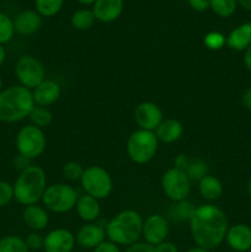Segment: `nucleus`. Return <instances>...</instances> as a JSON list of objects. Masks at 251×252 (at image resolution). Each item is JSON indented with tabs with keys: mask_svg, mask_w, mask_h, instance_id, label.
Masks as SVG:
<instances>
[{
	"mask_svg": "<svg viewBox=\"0 0 251 252\" xmlns=\"http://www.w3.org/2000/svg\"><path fill=\"white\" fill-rule=\"evenodd\" d=\"M188 224L194 244L209 251L221 245L229 229L225 213L209 203L197 207Z\"/></svg>",
	"mask_w": 251,
	"mask_h": 252,
	"instance_id": "obj_1",
	"label": "nucleus"
},
{
	"mask_svg": "<svg viewBox=\"0 0 251 252\" xmlns=\"http://www.w3.org/2000/svg\"><path fill=\"white\" fill-rule=\"evenodd\" d=\"M33 107V96L30 89L12 85L0 91V122L17 123L24 121Z\"/></svg>",
	"mask_w": 251,
	"mask_h": 252,
	"instance_id": "obj_2",
	"label": "nucleus"
},
{
	"mask_svg": "<svg viewBox=\"0 0 251 252\" xmlns=\"http://www.w3.org/2000/svg\"><path fill=\"white\" fill-rule=\"evenodd\" d=\"M143 223L144 219L138 212L126 209L108 221L105 228L106 238L118 246H130L142 238Z\"/></svg>",
	"mask_w": 251,
	"mask_h": 252,
	"instance_id": "obj_3",
	"label": "nucleus"
},
{
	"mask_svg": "<svg viewBox=\"0 0 251 252\" xmlns=\"http://www.w3.org/2000/svg\"><path fill=\"white\" fill-rule=\"evenodd\" d=\"M14 199L21 206L38 204L47 189V176L44 170L37 165H31L20 172L14 185Z\"/></svg>",
	"mask_w": 251,
	"mask_h": 252,
	"instance_id": "obj_4",
	"label": "nucleus"
},
{
	"mask_svg": "<svg viewBox=\"0 0 251 252\" xmlns=\"http://www.w3.org/2000/svg\"><path fill=\"white\" fill-rule=\"evenodd\" d=\"M159 147V140L154 132L137 129L127 139L126 150L134 164L144 165L155 157Z\"/></svg>",
	"mask_w": 251,
	"mask_h": 252,
	"instance_id": "obj_5",
	"label": "nucleus"
},
{
	"mask_svg": "<svg viewBox=\"0 0 251 252\" xmlns=\"http://www.w3.org/2000/svg\"><path fill=\"white\" fill-rule=\"evenodd\" d=\"M78 198V191L73 186L68 184H53L47 186L42 203L52 213L64 214L75 208Z\"/></svg>",
	"mask_w": 251,
	"mask_h": 252,
	"instance_id": "obj_6",
	"label": "nucleus"
},
{
	"mask_svg": "<svg viewBox=\"0 0 251 252\" xmlns=\"http://www.w3.org/2000/svg\"><path fill=\"white\" fill-rule=\"evenodd\" d=\"M80 184L86 194L98 201L107 198L113 189V181L110 172L98 165H93L84 170Z\"/></svg>",
	"mask_w": 251,
	"mask_h": 252,
	"instance_id": "obj_7",
	"label": "nucleus"
},
{
	"mask_svg": "<svg viewBox=\"0 0 251 252\" xmlns=\"http://www.w3.org/2000/svg\"><path fill=\"white\" fill-rule=\"evenodd\" d=\"M47 139L43 129L36 126H25L17 132L16 149L17 154L33 160L41 157L46 149Z\"/></svg>",
	"mask_w": 251,
	"mask_h": 252,
	"instance_id": "obj_8",
	"label": "nucleus"
},
{
	"mask_svg": "<svg viewBox=\"0 0 251 252\" xmlns=\"http://www.w3.org/2000/svg\"><path fill=\"white\" fill-rule=\"evenodd\" d=\"M19 85L33 90L46 80V68L39 59L33 56H22L17 59L14 68Z\"/></svg>",
	"mask_w": 251,
	"mask_h": 252,
	"instance_id": "obj_9",
	"label": "nucleus"
},
{
	"mask_svg": "<svg viewBox=\"0 0 251 252\" xmlns=\"http://www.w3.org/2000/svg\"><path fill=\"white\" fill-rule=\"evenodd\" d=\"M161 189L165 196L172 202H180L188 198L191 193V180L182 170L171 167L161 177Z\"/></svg>",
	"mask_w": 251,
	"mask_h": 252,
	"instance_id": "obj_10",
	"label": "nucleus"
},
{
	"mask_svg": "<svg viewBox=\"0 0 251 252\" xmlns=\"http://www.w3.org/2000/svg\"><path fill=\"white\" fill-rule=\"evenodd\" d=\"M134 121L139 129L155 132L160 123L164 121V113L159 105H157L155 102L143 101L135 107Z\"/></svg>",
	"mask_w": 251,
	"mask_h": 252,
	"instance_id": "obj_11",
	"label": "nucleus"
},
{
	"mask_svg": "<svg viewBox=\"0 0 251 252\" xmlns=\"http://www.w3.org/2000/svg\"><path fill=\"white\" fill-rule=\"evenodd\" d=\"M169 233V223H167L166 218L160 214H152L143 223L142 236L144 238L145 243L152 246L166 240Z\"/></svg>",
	"mask_w": 251,
	"mask_h": 252,
	"instance_id": "obj_12",
	"label": "nucleus"
},
{
	"mask_svg": "<svg viewBox=\"0 0 251 252\" xmlns=\"http://www.w3.org/2000/svg\"><path fill=\"white\" fill-rule=\"evenodd\" d=\"M76 240L75 235L66 229L59 228L49 231L44 236V252H71Z\"/></svg>",
	"mask_w": 251,
	"mask_h": 252,
	"instance_id": "obj_13",
	"label": "nucleus"
},
{
	"mask_svg": "<svg viewBox=\"0 0 251 252\" xmlns=\"http://www.w3.org/2000/svg\"><path fill=\"white\" fill-rule=\"evenodd\" d=\"M75 240L80 248L94 250L96 246L106 241V230L96 223H86L78 230Z\"/></svg>",
	"mask_w": 251,
	"mask_h": 252,
	"instance_id": "obj_14",
	"label": "nucleus"
},
{
	"mask_svg": "<svg viewBox=\"0 0 251 252\" xmlns=\"http://www.w3.org/2000/svg\"><path fill=\"white\" fill-rule=\"evenodd\" d=\"M225 241L229 248L236 252L251 250V228L246 224H235L229 226Z\"/></svg>",
	"mask_w": 251,
	"mask_h": 252,
	"instance_id": "obj_15",
	"label": "nucleus"
},
{
	"mask_svg": "<svg viewBox=\"0 0 251 252\" xmlns=\"http://www.w3.org/2000/svg\"><path fill=\"white\" fill-rule=\"evenodd\" d=\"M61 94L62 90L59 84L51 79H46L32 90L34 105L42 106V107H48L56 103L61 97Z\"/></svg>",
	"mask_w": 251,
	"mask_h": 252,
	"instance_id": "obj_16",
	"label": "nucleus"
},
{
	"mask_svg": "<svg viewBox=\"0 0 251 252\" xmlns=\"http://www.w3.org/2000/svg\"><path fill=\"white\" fill-rule=\"evenodd\" d=\"M123 0H96L93 12L96 20L105 24L116 21L123 12Z\"/></svg>",
	"mask_w": 251,
	"mask_h": 252,
	"instance_id": "obj_17",
	"label": "nucleus"
},
{
	"mask_svg": "<svg viewBox=\"0 0 251 252\" xmlns=\"http://www.w3.org/2000/svg\"><path fill=\"white\" fill-rule=\"evenodd\" d=\"M42 25V16L36 10H24L14 19L15 32L21 36H31L36 33Z\"/></svg>",
	"mask_w": 251,
	"mask_h": 252,
	"instance_id": "obj_18",
	"label": "nucleus"
},
{
	"mask_svg": "<svg viewBox=\"0 0 251 252\" xmlns=\"http://www.w3.org/2000/svg\"><path fill=\"white\" fill-rule=\"evenodd\" d=\"M22 219L25 225L32 231H41L46 229L49 223L48 211L38 204L26 206L22 212Z\"/></svg>",
	"mask_w": 251,
	"mask_h": 252,
	"instance_id": "obj_19",
	"label": "nucleus"
},
{
	"mask_svg": "<svg viewBox=\"0 0 251 252\" xmlns=\"http://www.w3.org/2000/svg\"><path fill=\"white\" fill-rule=\"evenodd\" d=\"M76 211L79 218L85 223H94L97 220L101 214V207L98 203V199L84 193L79 196L76 201V206L74 208Z\"/></svg>",
	"mask_w": 251,
	"mask_h": 252,
	"instance_id": "obj_20",
	"label": "nucleus"
},
{
	"mask_svg": "<svg viewBox=\"0 0 251 252\" xmlns=\"http://www.w3.org/2000/svg\"><path fill=\"white\" fill-rule=\"evenodd\" d=\"M155 135L157 140L165 144H171L177 142L184 134V126L179 120L175 118H165L159 127L155 129Z\"/></svg>",
	"mask_w": 251,
	"mask_h": 252,
	"instance_id": "obj_21",
	"label": "nucleus"
},
{
	"mask_svg": "<svg viewBox=\"0 0 251 252\" xmlns=\"http://www.w3.org/2000/svg\"><path fill=\"white\" fill-rule=\"evenodd\" d=\"M225 38V44L230 49L236 52L245 51L251 46V22H245L235 27Z\"/></svg>",
	"mask_w": 251,
	"mask_h": 252,
	"instance_id": "obj_22",
	"label": "nucleus"
},
{
	"mask_svg": "<svg viewBox=\"0 0 251 252\" xmlns=\"http://www.w3.org/2000/svg\"><path fill=\"white\" fill-rule=\"evenodd\" d=\"M223 184L219 179L212 175H207L198 181V192L204 199L216 201L223 194Z\"/></svg>",
	"mask_w": 251,
	"mask_h": 252,
	"instance_id": "obj_23",
	"label": "nucleus"
},
{
	"mask_svg": "<svg viewBox=\"0 0 251 252\" xmlns=\"http://www.w3.org/2000/svg\"><path fill=\"white\" fill-rule=\"evenodd\" d=\"M71 26L78 31H86L94 26L96 21V17L94 15L93 10L80 9L76 10L71 16Z\"/></svg>",
	"mask_w": 251,
	"mask_h": 252,
	"instance_id": "obj_24",
	"label": "nucleus"
},
{
	"mask_svg": "<svg viewBox=\"0 0 251 252\" xmlns=\"http://www.w3.org/2000/svg\"><path fill=\"white\" fill-rule=\"evenodd\" d=\"M184 171L186 172V175L191 180V182H198L199 180H202L204 176L208 175L209 170L206 161H203L202 159H197V158H194V159L189 158L188 164H187L186 169Z\"/></svg>",
	"mask_w": 251,
	"mask_h": 252,
	"instance_id": "obj_25",
	"label": "nucleus"
},
{
	"mask_svg": "<svg viewBox=\"0 0 251 252\" xmlns=\"http://www.w3.org/2000/svg\"><path fill=\"white\" fill-rule=\"evenodd\" d=\"M29 118L31 121L32 126H36V127L43 129V128L48 127L51 125L52 121H53V115L48 110V107H42V106L34 105Z\"/></svg>",
	"mask_w": 251,
	"mask_h": 252,
	"instance_id": "obj_26",
	"label": "nucleus"
},
{
	"mask_svg": "<svg viewBox=\"0 0 251 252\" xmlns=\"http://www.w3.org/2000/svg\"><path fill=\"white\" fill-rule=\"evenodd\" d=\"M25 239L17 235H6L0 239V252H29Z\"/></svg>",
	"mask_w": 251,
	"mask_h": 252,
	"instance_id": "obj_27",
	"label": "nucleus"
},
{
	"mask_svg": "<svg viewBox=\"0 0 251 252\" xmlns=\"http://www.w3.org/2000/svg\"><path fill=\"white\" fill-rule=\"evenodd\" d=\"M64 0H34L36 11L41 16L52 17L61 11Z\"/></svg>",
	"mask_w": 251,
	"mask_h": 252,
	"instance_id": "obj_28",
	"label": "nucleus"
},
{
	"mask_svg": "<svg viewBox=\"0 0 251 252\" xmlns=\"http://www.w3.org/2000/svg\"><path fill=\"white\" fill-rule=\"evenodd\" d=\"M238 1L236 0H211V6L214 14L220 17H230L235 12Z\"/></svg>",
	"mask_w": 251,
	"mask_h": 252,
	"instance_id": "obj_29",
	"label": "nucleus"
},
{
	"mask_svg": "<svg viewBox=\"0 0 251 252\" xmlns=\"http://www.w3.org/2000/svg\"><path fill=\"white\" fill-rule=\"evenodd\" d=\"M15 34L14 20L9 15L0 12V44L4 46L10 42Z\"/></svg>",
	"mask_w": 251,
	"mask_h": 252,
	"instance_id": "obj_30",
	"label": "nucleus"
},
{
	"mask_svg": "<svg viewBox=\"0 0 251 252\" xmlns=\"http://www.w3.org/2000/svg\"><path fill=\"white\" fill-rule=\"evenodd\" d=\"M196 208L197 207L194 206L191 201L184 199V201L176 202V204L174 206V214L176 216L177 219H180V220L189 221V219L193 216Z\"/></svg>",
	"mask_w": 251,
	"mask_h": 252,
	"instance_id": "obj_31",
	"label": "nucleus"
},
{
	"mask_svg": "<svg viewBox=\"0 0 251 252\" xmlns=\"http://www.w3.org/2000/svg\"><path fill=\"white\" fill-rule=\"evenodd\" d=\"M84 170L85 169L83 167V165L79 164V162L69 161L62 169V175H63L64 179L70 182L80 181L81 176L84 174Z\"/></svg>",
	"mask_w": 251,
	"mask_h": 252,
	"instance_id": "obj_32",
	"label": "nucleus"
},
{
	"mask_svg": "<svg viewBox=\"0 0 251 252\" xmlns=\"http://www.w3.org/2000/svg\"><path fill=\"white\" fill-rule=\"evenodd\" d=\"M225 42L226 38L220 32L213 31L204 36V46L211 51H219L225 46Z\"/></svg>",
	"mask_w": 251,
	"mask_h": 252,
	"instance_id": "obj_33",
	"label": "nucleus"
},
{
	"mask_svg": "<svg viewBox=\"0 0 251 252\" xmlns=\"http://www.w3.org/2000/svg\"><path fill=\"white\" fill-rule=\"evenodd\" d=\"M14 199V187L6 181H0V208L7 206Z\"/></svg>",
	"mask_w": 251,
	"mask_h": 252,
	"instance_id": "obj_34",
	"label": "nucleus"
},
{
	"mask_svg": "<svg viewBox=\"0 0 251 252\" xmlns=\"http://www.w3.org/2000/svg\"><path fill=\"white\" fill-rule=\"evenodd\" d=\"M25 243L29 250H41L44 245V236L39 234V231H31L25 239Z\"/></svg>",
	"mask_w": 251,
	"mask_h": 252,
	"instance_id": "obj_35",
	"label": "nucleus"
},
{
	"mask_svg": "<svg viewBox=\"0 0 251 252\" xmlns=\"http://www.w3.org/2000/svg\"><path fill=\"white\" fill-rule=\"evenodd\" d=\"M12 164H14L15 169L17 170L19 172H22L24 170H26L27 167H30L32 164V160L27 159V158L22 157V155L17 154L16 157L14 158V160H12Z\"/></svg>",
	"mask_w": 251,
	"mask_h": 252,
	"instance_id": "obj_36",
	"label": "nucleus"
},
{
	"mask_svg": "<svg viewBox=\"0 0 251 252\" xmlns=\"http://www.w3.org/2000/svg\"><path fill=\"white\" fill-rule=\"evenodd\" d=\"M125 252H154V246L149 245L144 241V243H135L133 245L127 246Z\"/></svg>",
	"mask_w": 251,
	"mask_h": 252,
	"instance_id": "obj_37",
	"label": "nucleus"
},
{
	"mask_svg": "<svg viewBox=\"0 0 251 252\" xmlns=\"http://www.w3.org/2000/svg\"><path fill=\"white\" fill-rule=\"evenodd\" d=\"M93 252H121V250L120 248H118V245L106 240L103 241L102 244H100L98 246H96L93 250Z\"/></svg>",
	"mask_w": 251,
	"mask_h": 252,
	"instance_id": "obj_38",
	"label": "nucleus"
},
{
	"mask_svg": "<svg viewBox=\"0 0 251 252\" xmlns=\"http://www.w3.org/2000/svg\"><path fill=\"white\" fill-rule=\"evenodd\" d=\"M154 252H179V250L174 243L165 240L154 246Z\"/></svg>",
	"mask_w": 251,
	"mask_h": 252,
	"instance_id": "obj_39",
	"label": "nucleus"
},
{
	"mask_svg": "<svg viewBox=\"0 0 251 252\" xmlns=\"http://www.w3.org/2000/svg\"><path fill=\"white\" fill-rule=\"evenodd\" d=\"M188 4L194 11H204L211 6V0H188Z\"/></svg>",
	"mask_w": 251,
	"mask_h": 252,
	"instance_id": "obj_40",
	"label": "nucleus"
},
{
	"mask_svg": "<svg viewBox=\"0 0 251 252\" xmlns=\"http://www.w3.org/2000/svg\"><path fill=\"white\" fill-rule=\"evenodd\" d=\"M189 161V158L187 157V155L185 154H179L176 158H175V167L176 169H180L184 171L185 169H186L187 164H188Z\"/></svg>",
	"mask_w": 251,
	"mask_h": 252,
	"instance_id": "obj_41",
	"label": "nucleus"
},
{
	"mask_svg": "<svg viewBox=\"0 0 251 252\" xmlns=\"http://www.w3.org/2000/svg\"><path fill=\"white\" fill-rule=\"evenodd\" d=\"M241 101H243L244 106H245L248 110L251 111V88L246 89L245 93L243 94V97H241Z\"/></svg>",
	"mask_w": 251,
	"mask_h": 252,
	"instance_id": "obj_42",
	"label": "nucleus"
},
{
	"mask_svg": "<svg viewBox=\"0 0 251 252\" xmlns=\"http://www.w3.org/2000/svg\"><path fill=\"white\" fill-rule=\"evenodd\" d=\"M244 64L246 69L251 73V46L244 51Z\"/></svg>",
	"mask_w": 251,
	"mask_h": 252,
	"instance_id": "obj_43",
	"label": "nucleus"
},
{
	"mask_svg": "<svg viewBox=\"0 0 251 252\" xmlns=\"http://www.w3.org/2000/svg\"><path fill=\"white\" fill-rule=\"evenodd\" d=\"M236 1H238V4L240 5V6H243L244 9L251 11V0H236Z\"/></svg>",
	"mask_w": 251,
	"mask_h": 252,
	"instance_id": "obj_44",
	"label": "nucleus"
},
{
	"mask_svg": "<svg viewBox=\"0 0 251 252\" xmlns=\"http://www.w3.org/2000/svg\"><path fill=\"white\" fill-rule=\"evenodd\" d=\"M5 59H6V49L2 44H0V66L4 64Z\"/></svg>",
	"mask_w": 251,
	"mask_h": 252,
	"instance_id": "obj_45",
	"label": "nucleus"
},
{
	"mask_svg": "<svg viewBox=\"0 0 251 252\" xmlns=\"http://www.w3.org/2000/svg\"><path fill=\"white\" fill-rule=\"evenodd\" d=\"M185 252H211L209 250H207V249H203V248H199V246H193V248L188 249L187 251Z\"/></svg>",
	"mask_w": 251,
	"mask_h": 252,
	"instance_id": "obj_46",
	"label": "nucleus"
},
{
	"mask_svg": "<svg viewBox=\"0 0 251 252\" xmlns=\"http://www.w3.org/2000/svg\"><path fill=\"white\" fill-rule=\"evenodd\" d=\"M78 2H80V4H84V5H94V2L96 1V0H76Z\"/></svg>",
	"mask_w": 251,
	"mask_h": 252,
	"instance_id": "obj_47",
	"label": "nucleus"
},
{
	"mask_svg": "<svg viewBox=\"0 0 251 252\" xmlns=\"http://www.w3.org/2000/svg\"><path fill=\"white\" fill-rule=\"evenodd\" d=\"M248 192H249V196L251 197V177L248 182Z\"/></svg>",
	"mask_w": 251,
	"mask_h": 252,
	"instance_id": "obj_48",
	"label": "nucleus"
},
{
	"mask_svg": "<svg viewBox=\"0 0 251 252\" xmlns=\"http://www.w3.org/2000/svg\"><path fill=\"white\" fill-rule=\"evenodd\" d=\"M2 90V79H1V76H0V91Z\"/></svg>",
	"mask_w": 251,
	"mask_h": 252,
	"instance_id": "obj_49",
	"label": "nucleus"
}]
</instances>
